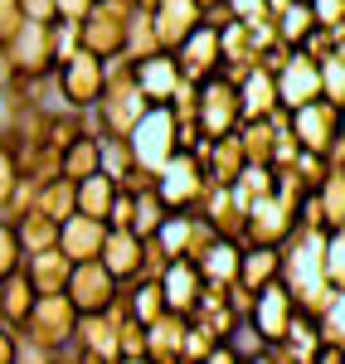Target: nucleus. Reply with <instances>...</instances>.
<instances>
[{"mask_svg": "<svg viewBox=\"0 0 345 364\" xmlns=\"http://www.w3.org/2000/svg\"><path fill=\"white\" fill-rule=\"evenodd\" d=\"M272 29H277V39H287L292 49L317 29V15H312V0H292L287 10H277L272 15Z\"/></svg>", "mask_w": 345, "mask_h": 364, "instance_id": "29", "label": "nucleus"}, {"mask_svg": "<svg viewBox=\"0 0 345 364\" xmlns=\"http://www.w3.org/2000/svg\"><path fill=\"white\" fill-rule=\"evenodd\" d=\"M102 243H107V219L68 214L63 228H58V248L68 252L73 262H83V257H102Z\"/></svg>", "mask_w": 345, "mask_h": 364, "instance_id": "17", "label": "nucleus"}, {"mask_svg": "<svg viewBox=\"0 0 345 364\" xmlns=\"http://www.w3.org/2000/svg\"><path fill=\"white\" fill-rule=\"evenodd\" d=\"M20 360V326H10V321H0V364Z\"/></svg>", "mask_w": 345, "mask_h": 364, "instance_id": "41", "label": "nucleus"}, {"mask_svg": "<svg viewBox=\"0 0 345 364\" xmlns=\"http://www.w3.org/2000/svg\"><path fill=\"white\" fill-rule=\"evenodd\" d=\"M272 83H277V102L292 112V107H302V102L321 97V63H317V58H307L302 49H292V58L272 73Z\"/></svg>", "mask_w": 345, "mask_h": 364, "instance_id": "12", "label": "nucleus"}, {"mask_svg": "<svg viewBox=\"0 0 345 364\" xmlns=\"http://www.w3.org/2000/svg\"><path fill=\"white\" fill-rule=\"evenodd\" d=\"M132 78H137V87H142L146 102H171L185 73H180V63H175L171 49H156V54L132 58Z\"/></svg>", "mask_w": 345, "mask_h": 364, "instance_id": "13", "label": "nucleus"}, {"mask_svg": "<svg viewBox=\"0 0 345 364\" xmlns=\"http://www.w3.org/2000/svg\"><path fill=\"white\" fill-rule=\"evenodd\" d=\"M287 170L302 180V185H307V190H317L321 180L331 175V156H326V151H307V146H302V151H297V161H292Z\"/></svg>", "mask_w": 345, "mask_h": 364, "instance_id": "33", "label": "nucleus"}, {"mask_svg": "<svg viewBox=\"0 0 345 364\" xmlns=\"http://www.w3.org/2000/svg\"><path fill=\"white\" fill-rule=\"evenodd\" d=\"M102 170L112 175L117 185L137 170V151H132V141H127V136H102Z\"/></svg>", "mask_w": 345, "mask_h": 364, "instance_id": "31", "label": "nucleus"}, {"mask_svg": "<svg viewBox=\"0 0 345 364\" xmlns=\"http://www.w3.org/2000/svg\"><path fill=\"white\" fill-rule=\"evenodd\" d=\"M34 209L63 224L68 214H78V185H73L68 175H54V180H44V185H39V199H34Z\"/></svg>", "mask_w": 345, "mask_h": 364, "instance_id": "26", "label": "nucleus"}, {"mask_svg": "<svg viewBox=\"0 0 345 364\" xmlns=\"http://www.w3.org/2000/svg\"><path fill=\"white\" fill-rule=\"evenodd\" d=\"M58 219H49V214H39V209H29L25 219H15V233H20V243H25V252H44V248H58Z\"/></svg>", "mask_w": 345, "mask_h": 364, "instance_id": "28", "label": "nucleus"}, {"mask_svg": "<svg viewBox=\"0 0 345 364\" xmlns=\"http://www.w3.org/2000/svg\"><path fill=\"white\" fill-rule=\"evenodd\" d=\"M25 25V15H20V0H0V49L10 44V34Z\"/></svg>", "mask_w": 345, "mask_h": 364, "instance_id": "39", "label": "nucleus"}, {"mask_svg": "<svg viewBox=\"0 0 345 364\" xmlns=\"http://www.w3.org/2000/svg\"><path fill=\"white\" fill-rule=\"evenodd\" d=\"M127 141H132V151H137V166H146L151 175L171 161L175 151V112H171V102H151L142 112V122L127 132Z\"/></svg>", "mask_w": 345, "mask_h": 364, "instance_id": "5", "label": "nucleus"}, {"mask_svg": "<svg viewBox=\"0 0 345 364\" xmlns=\"http://www.w3.org/2000/svg\"><path fill=\"white\" fill-rule=\"evenodd\" d=\"M127 25H132V10H127V5L97 0L83 20H78V39H83L87 54L117 58V54H127Z\"/></svg>", "mask_w": 345, "mask_h": 364, "instance_id": "6", "label": "nucleus"}, {"mask_svg": "<svg viewBox=\"0 0 345 364\" xmlns=\"http://www.w3.org/2000/svg\"><path fill=\"white\" fill-rule=\"evenodd\" d=\"M20 15L39 25H58V0H20Z\"/></svg>", "mask_w": 345, "mask_h": 364, "instance_id": "38", "label": "nucleus"}, {"mask_svg": "<svg viewBox=\"0 0 345 364\" xmlns=\"http://www.w3.org/2000/svg\"><path fill=\"white\" fill-rule=\"evenodd\" d=\"M112 199H117V180L107 175V170H97V175H87V180H78V214H92V219H107Z\"/></svg>", "mask_w": 345, "mask_h": 364, "instance_id": "27", "label": "nucleus"}, {"mask_svg": "<svg viewBox=\"0 0 345 364\" xmlns=\"http://www.w3.org/2000/svg\"><path fill=\"white\" fill-rule=\"evenodd\" d=\"M326 282L336 291H345V228L326 233Z\"/></svg>", "mask_w": 345, "mask_h": 364, "instance_id": "35", "label": "nucleus"}, {"mask_svg": "<svg viewBox=\"0 0 345 364\" xmlns=\"http://www.w3.org/2000/svg\"><path fill=\"white\" fill-rule=\"evenodd\" d=\"M102 170V136H78L63 146V175L78 185V180H87V175H97Z\"/></svg>", "mask_w": 345, "mask_h": 364, "instance_id": "25", "label": "nucleus"}, {"mask_svg": "<svg viewBox=\"0 0 345 364\" xmlns=\"http://www.w3.org/2000/svg\"><path fill=\"white\" fill-rule=\"evenodd\" d=\"M336 34H341V49H345V25H341V29H336Z\"/></svg>", "mask_w": 345, "mask_h": 364, "instance_id": "46", "label": "nucleus"}, {"mask_svg": "<svg viewBox=\"0 0 345 364\" xmlns=\"http://www.w3.org/2000/svg\"><path fill=\"white\" fill-rule=\"evenodd\" d=\"M68 301L78 306V316L83 311H107L122 296V282L107 272V262L102 257H83V262H73V272H68Z\"/></svg>", "mask_w": 345, "mask_h": 364, "instance_id": "9", "label": "nucleus"}, {"mask_svg": "<svg viewBox=\"0 0 345 364\" xmlns=\"http://www.w3.org/2000/svg\"><path fill=\"white\" fill-rule=\"evenodd\" d=\"M297 49H302L307 58H317V63H321V58H331L336 49H341V34H336L331 25H317L312 34H307V39H302V44H297Z\"/></svg>", "mask_w": 345, "mask_h": 364, "instance_id": "36", "label": "nucleus"}, {"mask_svg": "<svg viewBox=\"0 0 345 364\" xmlns=\"http://www.w3.org/2000/svg\"><path fill=\"white\" fill-rule=\"evenodd\" d=\"M20 267H25V243H20V233H15L10 219H0V277H10Z\"/></svg>", "mask_w": 345, "mask_h": 364, "instance_id": "34", "label": "nucleus"}, {"mask_svg": "<svg viewBox=\"0 0 345 364\" xmlns=\"http://www.w3.org/2000/svg\"><path fill=\"white\" fill-rule=\"evenodd\" d=\"M34 282H29V272L20 267V272H10V277H0V321H10V326H20L29 316V306H34Z\"/></svg>", "mask_w": 345, "mask_h": 364, "instance_id": "23", "label": "nucleus"}, {"mask_svg": "<svg viewBox=\"0 0 345 364\" xmlns=\"http://www.w3.org/2000/svg\"><path fill=\"white\" fill-rule=\"evenodd\" d=\"M78 331V306L68 291H44L34 296L29 316L20 321V360H58Z\"/></svg>", "mask_w": 345, "mask_h": 364, "instance_id": "1", "label": "nucleus"}, {"mask_svg": "<svg viewBox=\"0 0 345 364\" xmlns=\"http://www.w3.org/2000/svg\"><path fill=\"white\" fill-rule=\"evenodd\" d=\"M287 132L297 136V146L326 151V156H331V146H336V136H341V107L326 102V97H312V102H302V107L287 112Z\"/></svg>", "mask_w": 345, "mask_h": 364, "instance_id": "10", "label": "nucleus"}, {"mask_svg": "<svg viewBox=\"0 0 345 364\" xmlns=\"http://www.w3.org/2000/svg\"><path fill=\"white\" fill-rule=\"evenodd\" d=\"M102 262L117 282H137L146 277V238L137 228H107V243H102Z\"/></svg>", "mask_w": 345, "mask_h": 364, "instance_id": "15", "label": "nucleus"}, {"mask_svg": "<svg viewBox=\"0 0 345 364\" xmlns=\"http://www.w3.org/2000/svg\"><path fill=\"white\" fill-rule=\"evenodd\" d=\"M185 331H190V316H180V311H161V316L146 326L151 360H156V364H180V355H185Z\"/></svg>", "mask_w": 345, "mask_h": 364, "instance_id": "18", "label": "nucleus"}, {"mask_svg": "<svg viewBox=\"0 0 345 364\" xmlns=\"http://www.w3.org/2000/svg\"><path fill=\"white\" fill-rule=\"evenodd\" d=\"M233 5V15H238V20H262V15H267V5H262V0H229Z\"/></svg>", "mask_w": 345, "mask_h": 364, "instance_id": "43", "label": "nucleus"}, {"mask_svg": "<svg viewBox=\"0 0 345 364\" xmlns=\"http://www.w3.org/2000/svg\"><path fill=\"white\" fill-rule=\"evenodd\" d=\"M282 277V248H267V243H243V257H238V282L243 287H267V282Z\"/></svg>", "mask_w": 345, "mask_h": 364, "instance_id": "21", "label": "nucleus"}, {"mask_svg": "<svg viewBox=\"0 0 345 364\" xmlns=\"http://www.w3.org/2000/svg\"><path fill=\"white\" fill-rule=\"evenodd\" d=\"M238 102H243V117H272L282 102H277V83H272V73H262L253 68L243 83H238Z\"/></svg>", "mask_w": 345, "mask_h": 364, "instance_id": "24", "label": "nucleus"}, {"mask_svg": "<svg viewBox=\"0 0 345 364\" xmlns=\"http://www.w3.org/2000/svg\"><path fill=\"white\" fill-rule=\"evenodd\" d=\"M312 15H317V25L341 29L345 25V0H312Z\"/></svg>", "mask_w": 345, "mask_h": 364, "instance_id": "40", "label": "nucleus"}, {"mask_svg": "<svg viewBox=\"0 0 345 364\" xmlns=\"http://www.w3.org/2000/svg\"><path fill=\"white\" fill-rule=\"evenodd\" d=\"M321 97L336 102L345 112V49H336L331 58H321Z\"/></svg>", "mask_w": 345, "mask_h": 364, "instance_id": "32", "label": "nucleus"}, {"mask_svg": "<svg viewBox=\"0 0 345 364\" xmlns=\"http://www.w3.org/2000/svg\"><path fill=\"white\" fill-rule=\"evenodd\" d=\"M204 190H209V180H204L195 151H175L171 161L156 170V195L166 199L171 214H195L200 199H204Z\"/></svg>", "mask_w": 345, "mask_h": 364, "instance_id": "3", "label": "nucleus"}, {"mask_svg": "<svg viewBox=\"0 0 345 364\" xmlns=\"http://www.w3.org/2000/svg\"><path fill=\"white\" fill-rule=\"evenodd\" d=\"M166 214H171V209H166V199L156 195V185H146V190H137V219H132V228H137L142 238H151L156 228L166 224Z\"/></svg>", "mask_w": 345, "mask_h": 364, "instance_id": "30", "label": "nucleus"}, {"mask_svg": "<svg viewBox=\"0 0 345 364\" xmlns=\"http://www.w3.org/2000/svg\"><path fill=\"white\" fill-rule=\"evenodd\" d=\"M151 20H156V34H161V49H175L190 29L200 25V5L195 0H161L151 10Z\"/></svg>", "mask_w": 345, "mask_h": 364, "instance_id": "20", "label": "nucleus"}, {"mask_svg": "<svg viewBox=\"0 0 345 364\" xmlns=\"http://www.w3.org/2000/svg\"><path fill=\"white\" fill-rule=\"evenodd\" d=\"M195 122L204 136H229L243 122V102H238V83H229L224 73H209L195 97Z\"/></svg>", "mask_w": 345, "mask_h": 364, "instance_id": "7", "label": "nucleus"}, {"mask_svg": "<svg viewBox=\"0 0 345 364\" xmlns=\"http://www.w3.org/2000/svg\"><path fill=\"white\" fill-rule=\"evenodd\" d=\"M171 54H175L180 73H185L190 83H204L209 73H219V58H224V54H219V29L200 20V25L190 29V34H185L180 44H175Z\"/></svg>", "mask_w": 345, "mask_h": 364, "instance_id": "11", "label": "nucleus"}, {"mask_svg": "<svg viewBox=\"0 0 345 364\" xmlns=\"http://www.w3.org/2000/svg\"><path fill=\"white\" fill-rule=\"evenodd\" d=\"M117 5H127V10H137V0H117Z\"/></svg>", "mask_w": 345, "mask_h": 364, "instance_id": "45", "label": "nucleus"}, {"mask_svg": "<svg viewBox=\"0 0 345 364\" xmlns=\"http://www.w3.org/2000/svg\"><path fill=\"white\" fill-rule=\"evenodd\" d=\"M92 5H97V0H58V20H73V25H78Z\"/></svg>", "mask_w": 345, "mask_h": 364, "instance_id": "42", "label": "nucleus"}, {"mask_svg": "<svg viewBox=\"0 0 345 364\" xmlns=\"http://www.w3.org/2000/svg\"><path fill=\"white\" fill-rule=\"evenodd\" d=\"M195 5H200V10H209V5H219V0H195Z\"/></svg>", "mask_w": 345, "mask_h": 364, "instance_id": "44", "label": "nucleus"}, {"mask_svg": "<svg viewBox=\"0 0 345 364\" xmlns=\"http://www.w3.org/2000/svg\"><path fill=\"white\" fill-rule=\"evenodd\" d=\"M0 54L10 63V73H54L58 68V25L25 20V25L10 34V44Z\"/></svg>", "mask_w": 345, "mask_h": 364, "instance_id": "4", "label": "nucleus"}, {"mask_svg": "<svg viewBox=\"0 0 345 364\" xmlns=\"http://www.w3.org/2000/svg\"><path fill=\"white\" fill-rule=\"evenodd\" d=\"M238 257H243V243H238V238H214V243L195 257V267H200L204 282H233L238 277Z\"/></svg>", "mask_w": 345, "mask_h": 364, "instance_id": "22", "label": "nucleus"}, {"mask_svg": "<svg viewBox=\"0 0 345 364\" xmlns=\"http://www.w3.org/2000/svg\"><path fill=\"white\" fill-rule=\"evenodd\" d=\"M297 228V204L277 195H262L248 204V219H243V238L238 243H267V248H282L287 243V233Z\"/></svg>", "mask_w": 345, "mask_h": 364, "instance_id": "8", "label": "nucleus"}, {"mask_svg": "<svg viewBox=\"0 0 345 364\" xmlns=\"http://www.w3.org/2000/svg\"><path fill=\"white\" fill-rule=\"evenodd\" d=\"M292 311H297V296H292L287 282L277 277V282H267V287L253 291V311H248V321H253L267 340H282V336H287Z\"/></svg>", "mask_w": 345, "mask_h": 364, "instance_id": "14", "label": "nucleus"}, {"mask_svg": "<svg viewBox=\"0 0 345 364\" xmlns=\"http://www.w3.org/2000/svg\"><path fill=\"white\" fill-rule=\"evenodd\" d=\"M25 272L34 282V291H63L68 287V272H73V257L63 248H44V252H25Z\"/></svg>", "mask_w": 345, "mask_h": 364, "instance_id": "19", "label": "nucleus"}, {"mask_svg": "<svg viewBox=\"0 0 345 364\" xmlns=\"http://www.w3.org/2000/svg\"><path fill=\"white\" fill-rule=\"evenodd\" d=\"M102 87H107V58L87 54V49L58 58V68H54V97L63 102V107H73V112L97 107V102H102Z\"/></svg>", "mask_w": 345, "mask_h": 364, "instance_id": "2", "label": "nucleus"}, {"mask_svg": "<svg viewBox=\"0 0 345 364\" xmlns=\"http://www.w3.org/2000/svg\"><path fill=\"white\" fill-rule=\"evenodd\" d=\"M132 219H137V190L117 185V199H112V209H107V228H132Z\"/></svg>", "mask_w": 345, "mask_h": 364, "instance_id": "37", "label": "nucleus"}, {"mask_svg": "<svg viewBox=\"0 0 345 364\" xmlns=\"http://www.w3.org/2000/svg\"><path fill=\"white\" fill-rule=\"evenodd\" d=\"M200 267L190 257H171L166 272H161V291H166V311H180V316H195V301H200Z\"/></svg>", "mask_w": 345, "mask_h": 364, "instance_id": "16", "label": "nucleus"}]
</instances>
